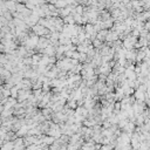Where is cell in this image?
Listing matches in <instances>:
<instances>
[{"mask_svg":"<svg viewBox=\"0 0 150 150\" xmlns=\"http://www.w3.org/2000/svg\"><path fill=\"white\" fill-rule=\"evenodd\" d=\"M5 4H6V6H7V8H8V11H10V12L14 13V12L17 11V4H15V1H14V0H7Z\"/></svg>","mask_w":150,"mask_h":150,"instance_id":"obj_1","label":"cell"},{"mask_svg":"<svg viewBox=\"0 0 150 150\" xmlns=\"http://www.w3.org/2000/svg\"><path fill=\"white\" fill-rule=\"evenodd\" d=\"M117 34H116V33H111V32H110V33H108V35H107V40L108 41H115L116 39H117Z\"/></svg>","mask_w":150,"mask_h":150,"instance_id":"obj_2","label":"cell"},{"mask_svg":"<svg viewBox=\"0 0 150 150\" xmlns=\"http://www.w3.org/2000/svg\"><path fill=\"white\" fill-rule=\"evenodd\" d=\"M135 96H136V99H138V100H141V101H143L144 100V93L143 92H141V90H137L136 93H135Z\"/></svg>","mask_w":150,"mask_h":150,"instance_id":"obj_3","label":"cell"},{"mask_svg":"<svg viewBox=\"0 0 150 150\" xmlns=\"http://www.w3.org/2000/svg\"><path fill=\"white\" fill-rule=\"evenodd\" d=\"M11 95H12V97H17V95H18V87L12 88V90H11Z\"/></svg>","mask_w":150,"mask_h":150,"instance_id":"obj_4","label":"cell"},{"mask_svg":"<svg viewBox=\"0 0 150 150\" xmlns=\"http://www.w3.org/2000/svg\"><path fill=\"white\" fill-rule=\"evenodd\" d=\"M68 107H70V108H75V107H76V103H75V101H72V102H69Z\"/></svg>","mask_w":150,"mask_h":150,"instance_id":"obj_5","label":"cell"},{"mask_svg":"<svg viewBox=\"0 0 150 150\" xmlns=\"http://www.w3.org/2000/svg\"><path fill=\"white\" fill-rule=\"evenodd\" d=\"M122 1L123 5H128V4H130V0H121Z\"/></svg>","mask_w":150,"mask_h":150,"instance_id":"obj_6","label":"cell"}]
</instances>
